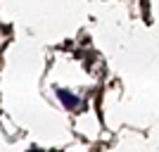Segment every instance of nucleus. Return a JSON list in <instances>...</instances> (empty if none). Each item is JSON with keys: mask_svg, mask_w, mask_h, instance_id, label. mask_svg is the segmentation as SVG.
Segmentation results:
<instances>
[{"mask_svg": "<svg viewBox=\"0 0 159 152\" xmlns=\"http://www.w3.org/2000/svg\"><path fill=\"white\" fill-rule=\"evenodd\" d=\"M57 95H60L62 105L69 107V109H74V107H79V105H81L79 98H76V95H71V93H66V90H57Z\"/></svg>", "mask_w": 159, "mask_h": 152, "instance_id": "1", "label": "nucleus"}]
</instances>
